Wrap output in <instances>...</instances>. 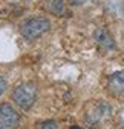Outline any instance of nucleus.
Listing matches in <instances>:
<instances>
[{
	"label": "nucleus",
	"mask_w": 124,
	"mask_h": 129,
	"mask_svg": "<svg viewBox=\"0 0 124 129\" xmlns=\"http://www.w3.org/2000/svg\"><path fill=\"white\" fill-rule=\"evenodd\" d=\"M37 99V86L32 82L20 83L17 88L12 91V100L22 109H29L35 103Z\"/></svg>",
	"instance_id": "nucleus-1"
},
{
	"label": "nucleus",
	"mask_w": 124,
	"mask_h": 129,
	"mask_svg": "<svg viewBox=\"0 0 124 129\" xmlns=\"http://www.w3.org/2000/svg\"><path fill=\"white\" fill-rule=\"evenodd\" d=\"M110 118V106L100 102V100H92L87 103L86 106V120L92 124V126H100L104 121H107Z\"/></svg>",
	"instance_id": "nucleus-2"
},
{
	"label": "nucleus",
	"mask_w": 124,
	"mask_h": 129,
	"mask_svg": "<svg viewBox=\"0 0 124 129\" xmlns=\"http://www.w3.org/2000/svg\"><path fill=\"white\" fill-rule=\"evenodd\" d=\"M51 28V23L48 19L44 17H32V19H28L20 25V34L25 39H37L40 36H43L44 32H48Z\"/></svg>",
	"instance_id": "nucleus-3"
},
{
	"label": "nucleus",
	"mask_w": 124,
	"mask_h": 129,
	"mask_svg": "<svg viewBox=\"0 0 124 129\" xmlns=\"http://www.w3.org/2000/svg\"><path fill=\"white\" fill-rule=\"evenodd\" d=\"M19 114L9 103H0V129H14L19 124Z\"/></svg>",
	"instance_id": "nucleus-4"
},
{
	"label": "nucleus",
	"mask_w": 124,
	"mask_h": 129,
	"mask_svg": "<svg viewBox=\"0 0 124 129\" xmlns=\"http://www.w3.org/2000/svg\"><path fill=\"white\" fill-rule=\"evenodd\" d=\"M107 88L113 95H122L124 94V71H118L112 74L107 80Z\"/></svg>",
	"instance_id": "nucleus-5"
},
{
	"label": "nucleus",
	"mask_w": 124,
	"mask_h": 129,
	"mask_svg": "<svg viewBox=\"0 0 124 129\" xmlns=\"http://www.w3.org/2000/svg\"><path fill=\"white\" fill-rule=\"evenodd\" d=\"M94 39H95L97 45L104 51H109V49H113L115 48V42H113L112 36L106 29H97L94 32Z\"/></svg>",
	"instance_id": "nucleus-6"
},
{
	"label": "nucleus",
	"mask_w": 124,
	"mask_h": 129,
	"mask_svg": "<svg viewBox=\"0 0 124 129\" xmlns=\"http://www.w3.org/2000/svg\"><path fill=\"white\" fill-rule=\"evenodd\" d=\"M44 9L52 15H63L66 12L65 0H44Z\"/></svg>",
	"instance_id": "nucleus-7"
},
{
	"label": "nucleus",
	"mask_w": 124,
	"mask_h": 129,
	"mask_svg": "<svg viewBox=\"0 0 124 129\" xmlns=\"http://www.w3.org/2000/svg\"><path fill=\"white\" fill-rule=\"evenodd\" d=\"M38 129H57V123L54 120H48V121H43Z\"/></svg>",
	"instance_id": "nucleus-8"
},
{
	"label": "nucleus",
	"mask_w": 124,
	"mask_h": 129,
	"mask_svg": "<svg viewBox=\"0 0 124 129\" xmlns=\"http://www.w3.org/2000/svg\"><path fill=\"white\" fill-rule=\"evenodd\" d=\"M68 2L71 5H74V6H78V5H84L87 2H95V0H68Z\"/></svg>",
	"instance_id": "nucleus-9"
},
{
	"label": "nucleus",
	"mask_w": 124,
	"mask_h": 129,
	"mask_svg": "<svg viewBox=\"0 0 124 129\" xmlns=\"http://www.w3.org/2000/svg\"><path fill=\"white\" fill-rule=\"evenodd\" d=\"M5 91H6V80L0 75V95H2Z\"/></svg>",
	"instance_id": "nucleus-10"
},
{
	"label": "nucleus",
	"mask_w": 124,
	"mask_h": 129,
	"mask_svg": "<svg viewBox=\"0 0 124 129\" xmlns=\"http://www.w3.org/2000/svg\"><path fill=\"white\" fill-rule=\"evenodd\" d=\"M69 129H83V127H78V126H72V127H69Z\"/></svg>",
	"instance_id": "nucleus-11"
}]
</instances>
